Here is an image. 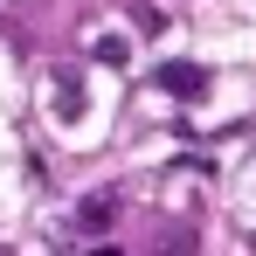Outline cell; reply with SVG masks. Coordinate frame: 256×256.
<instances>
[{"instance_id": "obj_1", "label": "cell", "mask_w": 256, "mask_h": 256, "mask_svg": "<svg viewBox=\"0 0 256 256\" xmlns=\"http://www.w3.org/2000/svg\"><path fill=\"white\" fill-rule=\"evenodd\" d=\"M160 90L166 97H201L208 90V70L201 62H160Z\"/></svg>"}, {"instance_id": "obj_2", "label": "cell", "mask_w": 256, "mask_h": 256, "mask_svg": "<svg viewBox=\"0 0 256 256\" xmlns=\"http://www.w3.org/2000/svg\"><path fill=\"white\" fill-rule=\"evenodd\" d=\"M111 222H118V194H111V187H104V194H84V201H76V228H84V236H104Z\"/></svg>"}, {"instance_id": "obj_3", "label": "cell", "mask_w": 256, "mask_h": 256, "mask_svg": "<svg viewBox=\"0 0 256 256\" xmlns=\"http://www.w3.org/2000/svg\"><path fill=\"white\" fill-rule=\"evenodd\" d=\"M90 56H97L104 70H125V62H132V42H125V35H90Z\"/></svg>"}, {"instance_id": "obj_4", "label": "cell", "mask_w": 256, "mask_h": 256, "mask_svg": "<svg viewBox=\"0 0 256 256\" xmlns=\"http://www.w3.org/2000/svg\"><path fill=\"white\" fill-rule=\"evenodd\" d=\"M194 242H201V236H194L187 222H173L166 236H160V256H194Z\"/></svg>"}, {"instance_id": "obj_5", "label": "cell", "mask_w": 256, "mask_h": 256, "mask_svg": "<svg viewBox=\"0 0 256 256\" xmlns=\"http://www.w3.org/2000/svg\"><path fill=\"white\" fill-rule=\"evenodd\" d=\"M132 21H138V28H146V35H166V14H160V7H138V14H132Z\"/></svg>"}, {"instance_id": "obj_6", "label": "cell", "mask_w": 256, "mask_h": 256, "mask_svg": "<svg viewBox=\"0 0 256 256\" xmlns=\"http://www.w3.org/2000/svg\"><path fill=\"white\" fill-rule=\"evenodd\" d=\"M90 256H125V250H118V242H104V250H90Z\"/></svg>"}, {"instance_id": "obj_7", "label": "cell", "mask_w": 256, "mask_h": 256, "mask_svg": "<svg viewBox=\"0 0 256 256\" xmlns=\"http://www.w3.org/2000/svg\"><path fill=\"white\" fill-rule=\"evenodd\" d=\"M0 256H7V250H0Z\"/></svg>"}]
</instances>
